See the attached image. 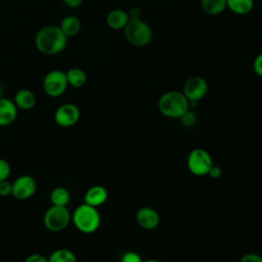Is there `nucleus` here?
I'll use <instances>...</instances> for the list:
<instances>
[{
	"label": "nucleus",
	"mask_w": 262,
	"mask_h": 262,
	"mask_svg": "<svg viewBox=\"0 0 262 262\" xmlns=\"http://www.w3.org/2000/svg\"><path fill=\"white\" fill-rule=\"evenodd\" d=\"M128 14H129L130 19H138V18H140V16H141V11H140L139 8L133 7V8H131V9L129 10Z\"/></svg>",
	"instance_id": "31"
},
{
	"label": "nucleus",
	"mask_w": 262,
	"mask_h": 262,
	"mask_svg": "<svg viewBox=\"0 0 262 262\" xmlns=\"http://www.w3.org/2000/svg\"><path fill=\"white\" fill-rule=\"evenodd\" d=\"M69 86L74 88L83 87L87 82L86 73L80 68H72L66 72Z\"/></svg>",
	"instance_id": "18"
},
{
	"label": "nucleus",
	"mask_w": 262,
	"mask_h": 262,
	"mask_svg": "<svg viewBox=\"0 0 262 262\" xmlns=\"http://www.w3.org/2000/svg\"><path fill=\"white\" fill-rule=\"evenodd\" d=\"M68 44V37L57 26H45L35 36V45L44 55H56L62 52Z\"/></svg>",
	"instance_id": "1"
},
{
	"label": "nucleus",
	"mask_w": 262,
	"mask_h": 262,
	"mask_svg": "<svg viewBox=\"0 0 262 262\" xmlns=\"http://www.w3.org/2000/svg\"><path fill=\"white\" fill-rule=\"evenodd\" d=\"M129 20L128 12L119 8L111 10L106 15V25L113 30H124Z\"/></svg>",
	"instance_id": "14"
},
{
	"label": "nucleus",
	"mask_w": 262,
	"mask_h": 262,
	"mask_svg": "<svg viewBox=\"0 0 262 262\" xmlns=\"http://www.w3.org/2000/svg\"><path fill=\"white\" fill-rule=\"evenodd\" d=\"M71 219L72 216L67 207L51 205L44 214L43 223L48 230L58 232L68 227Z\"/></svg>",
	"instance_id": "5"
},
{
	"label": "nucleus",
	"mask_w": 262,
	"mask_h": 262,
	"mask_svg": "<svg viewBox=\"0 0 262 262\" xmlns=\"http://www.w3.org/2000/svg\"><path fill=\"white\" fill-rule=\"evenodd\" d=\"M72 221L79 231L90 234L99 228L101 218L97 208L83 203L74 210Z\"/></svg>",
	"instance_id": "3"
},
{
	"label": "nucleus",
	"mask_w": 262,
	"mask_h": 262,
	"mask_svg": "<svg viewBox=\"0 0 262 262\" xmlns=\"http://www.w3.org/2000/svg\"><path fill=\"white\" fill-rule=\"evenodd\" d=\"M108 198L107 189L102 185H93L87 189L84 195V203L92 207H99L103 205Z\"/></svg>",
	"instance_id": "13"
},
{
	"label": "nucleus",
	"mask_w": 262,
	"mask_h": 262,
	"mask_svg": "<svg viewBox=\"0 0 262 262\" xmlns=\"http://www.w3.org/2000/svg\"><path fill=\"white\" fill-rule=\"evenodd\" d=\"M124 35L126 40L136 47H143L152 39L151 28L141 18L130 19L124 29Z\"/></svg>",
	"instance_id": "4"
},
{
	"label": "nucleus",
	"mask_w": 262,
	"mask_h": 262,
	"mask_svg": "<svg viewBox=\"0 0 262 262\" xmlns=\"http://www.w3.org/2000/svg\"><path fill=\"white\" fill-rule=\"evenodd\" d=\"M186 165L191 174L195 176H206L214 164L209 151L204 148L196 147L189 151Z\"/></svg>",
	"instance_id": "6"
},
{
	"label": "nucleus",
	"mask_w": 262,
	"mask_h": 262,
	"mask_svg": "<svg viewBox=\"0 0 262 262\" xmlns=\"http://www.w3.org/2000/svg\"><path fill=\"white\" fill-rule=\"evenodd\" d=\"M63 4L70 8H77L82 5L83 0H62Z\"/></svg>",
	"instance_id": "30"
},
{
	"label": "nucleus",
	"mask_w": 262,
	"mask_h": 262,
	"mask_svg": "<svg viewBox=\"0 0 262 262\" xmlns=\"http://www.w3.org/2000/svg\"><path fill=\"white\" fill-rule=\"evenodd\" d=\"M180 121H181L183 126L191 127V126H193L195 124L196 117H195L194 113H192L191 111L188 110L184 115H182V117L180 118Z\"/></svg>",
	"instance_id": "23"
},
{
	"label": "nucleus",
	"mask_w": 262,
	"mask_h": 262,
	"mask_svg": "<svg viewBox=\"0 0 262 262\" xmlns=\"http://www.w3.org/2000/svg\"><path fill=\"white\" fill-rule=\"evenodd\" d=\"M239 262H262V256L256 253H247L242 256Z\"/></svg>",
	"instance_id": "26"
},
{
	"label": "nucleus",
	"mask_w": 262,
	"mask_h": 262,
	"mask_svg": "<svg viewBox=\"0 0 262 262\" xmlns=\"http://www.w3.org/2000/svg\"><path fill=\"white\" fill-rule=\"evenodd\" d=\"M2 95H3V86H2V84L0 82V97H2Z\"/></svg>",
	"instance_id": "32"
},
{
	"label": "nucleus",
	"mask_w": 262,
	"mask_h": 262,
	"mask_svg": "<svg viewBox=\"0 0 262 262\" xmlns=\"http://www.w3.org/2000/svg\"><path fill=\"white\" fill-rule=\"evenodd\" d=\"M25 262H48V258H46L45 256H43L41 254L34 253V254L29 255L26 258Z\"/></svg>",
	"instance_id": "28"
},
{
	"label": "nucleus",
	"mask_w": 262,
	"mask_h": 262,
	"mask_svg": "<svg viewBox=\"0 0 262 262\" xmlns=\"http://www.w3.org/2000/svg\"><path fill=\"white\" fill-rule=\"evenodd\" d=\"M135 219L137 224L145 230H152L160 224V214L151 207H141L137 210Z\"/></svg>",
	"instance_id": "11"
},
{
	"label": "nucleus",
	"mask_w": 262,
	"mask_h": 262,
	"mask_svg": "<svg viewBox=\"0 0 262 262\" xmlns=\"http://www.w3.org/2000/svg\"><path fill=\"white\" fill-rule=\"evenodd\" d=\"M48 262H77V257L71 250L61 248L54 250L50 254Z\"/></svg>",
	"instance_id": "21"
},
{
	"label": "nucleus",
	"mask_w": 262,
	"mask_h": 262,
	"mask_svg": "<svg viewBox=\"0 0 262 262\" xmlns=\"http://www.w3.org/2000/svg\"><path fill=\"white\" fill-rule=\"evenodd\" d=\"M221 174H222L221 168H220L219 166H216V165H213V166L211 167L209 173H208V175H209L211 178H213V179L219 178V177L221 176Z\"/></svg>",
	"instance_id": "29"
},
{
	"label": "nucleus",
	"mask_w": 262,
	"mask_h": 262,
	"mask_svg": "<svg viewBox=\"0 0 262 262\" xmlns=\"http://www.w3.org/2000/svg\"><path fill=\"white\" fill-rule=\"evenodd\" d=\"M182 92L188 99L189 105H195L199 100L206 96L208 92V83L203 77H190L185 81Z\"/></svg>",
	"instance_id": "8"
},
{
	"label": "nucleus",
	"mask_w": 262,
	"mask_h": 262,
	"mask_svg": "<svg viewBox=\"0 0 262 262\" xmlns=\"http://www.w3.org/2000/svg\"><path fill=\"white\" fill-rule=\"evenodd\" d=\"M12 191V183H10L7 179L0 181V196H8Z\"/></svg>",
	"instance_id": "25"
},
{
	"label": "nucleus",
	"mask_w": 262,
	"mask_h": 262,
	"mask_svg": "<svg viewBox=\"0 0 262 262\" xmlns=\"http://www.w3.org/2000/svg\"><path fill=\"white\" fill-rule=\"evenodd\" d=\"M37 190V182L36 179L28 174L18 176L12 182V191L11 195H13L16 200L26 201L32 198Z\"/></svg>",
	"instance_id": "9"
},
{
	"label": "nucleus",
	"mask_w": 262,
	"mask_h": 262,
	"mask_svg": "<svg viewBox=\"0 0 262 262\" xmlns=\"http://www.w3.org/2000/svg\"><path fill=\"white\" fill-rule=\"evenodd\" d=\"M80 119V110L74 103H63L59 105L54 113L55 123L63 128H69L78 123Z\"/></svg>",
	"instance_id": "10"
},
{
	"label": "nucleus",
	"mask_w": 262,
	"mask_h": 262,
	"mask_svg": "<svg viewBox=\"0 0 262 262\" xmlns=\"http://www.w3.org/2000/svg\"><path fill=\"white\" fill-rule=\"evenodd\" d=\"M68 80L66 72L52 70L48 72L43 80V90L50 97H59L68 89Z\"/></svg>",
	"instance_id": "7"
},
{
	"label": "nucleus",
	"mask_w": 262,
	"mask_h": 262,
	"mask_svg": "<svg viewBox=\"0 0 262 262\" xmlns=\"http://www.w3.org/2000/svg\"><path fill=\"white\" fill-rule=\"evenodd\" d=\"M142 262H160V261H158L156 259H148V260H145V261H142Z\"/></svg>",
	"instance_id": "33"
},
{
	"label": "nucleus",
	"mask_w": 262,
	"mask_h": 262,
	"mask_svg": "<svg viewBox=\"0 0 262 262\" xmlns=\"http://www.w3.org/2000/svg\"><path fill=\"white\" fill-rule=\"evenodd\" d=\"M13 102L17 108L23 111H30L35 107L37 99L33 91L29 89H19L14 95Z\"/></svg>",
	"instance_id": "15"
},
{
	"label": "nucleus",
	"mask_w": 262,
	"mask_h": 262,
	"mask_svg": "<svg viewBox=\"0 0 262 262\" xmlns=\"http://www.w3.org/2000/svg\"><path fill=\"white\" fill-rule=\"evenodd\" d=\"M81 20L75 15L64 16L59 25V29L68 38L78 35L81 30Z\"/></svg>",
	"instance_id": "16"
},
{
	"label": "nucleus",
	"mask_w": 262,
	"mask_h": 262,
	"mask_svg": "<svg viewBox=\"0 0 262 262\" xmlns=\"http://www.w3.org/2000/svg\"><path fill=\"white\" fill-rule=\"evenodd\" d=\"M17 107L13 100L0 97V126H8L12 124L17 117Z\"/></svg>",
	"instance_id": "12"
},
{
	"label": "nucleus",
	"mask_w": 262,
	"mask_h": 262,
	"mask_svg": "<svg viewBox=\"0 0 262 262\" xmlns=\"http://www.w3.org/2000/svg\"><path fill=\"white\" fill-rule=\"evenodd\" d=\"M10 173H11L10 164L6 160L0 158V181L6 180L9 177Z\"/></svg>",
	"instance_id": "22"
},
{
	"label": "nucleus",
	"mask_w": 262,
	"mask_h": 262,
	"mask_svg": "<svg viewBox=\"0 0 262 262\" xmlns=\"http://www.w3.org/2000/svg\"><path fill=\"white\" fill-rule=\"evenodd\" d=\"M254 0H226V8L237 15H245L252 11Z\"/></svg>",
	"instance_id": "17"
},
{
	"label": "nucleus",
	"mask_w": 262,
	"mask_h": 262,
	"mask_svg": "<svg viewBox=\"0 0 262 262\" xmlns=\"http://www.w3.org/2000/svg\"><path fill=\"white\" fill-rule=\"evenodd\" d=\"M121 262H142L140 255L134 251H127L121 257Z\"/></svg>",
	"instance_id": "24"
},
{
	"label": "nucleus",
	"mask_w": 262,
	"mask_h": 262,
	"mask_svg": "<svg viewBox=\"0 0 262 262\" xmlns=\"http://www.w3.org/2000/svg\"><path fill=\"white\" fill-rule=\"evenodd\" d=\"M203 10L210 15H217L226 9V0H201Z\"/></svg>",
	"instance_id": "20"
},
{
	"label": "nucleus",
	"mask_w": 262,
	"mask_h": 262,
	"mask_svg": "<svg viewBox=\"0 0 262 262\" xmlns=\"http://www.w3.org/2000/svg\"><path fill=\"white\" fill-rule=\"evenodd\" d=\"M189 101L183 92L171 90L165 92L158 101L160 113L170 119H180L189 110Z\"/></svg>",
	"instance_id": "2"
},
{
	"label": "nucleus",
	"mask_w": 262,
	"mask_h": 262,
	"mask_svg": "<svg viewBox=\"0 0 262 262\" xmlns=\"http://www.w3.org/2000/svg\"><path fill=\"white\" fill-rule=\"evenodd\" d=\"M71 194L69 190L63 186H57L53 188L50 192V202L51 205L67 207L70 203Z\"/></svg>",
	"instance_id": "19"
},
{
	"label": "nucleus",
	"mask_w": 262,
	"mask_h": 262,
	"mask_svg": "<svg viewBox=\"0 0 262 262\" xmlns=\"http://www.w3.org/2000/svg\"><path fill=\"white\" fill-rule=\"evenodd\" d=\"M253 70L257 76L262 77V52L255 57L253 62Z\"/></svg>",
	"instance_id": "27"
}]
</instances>
